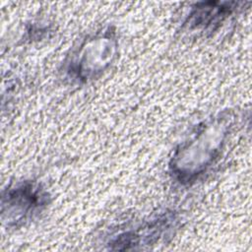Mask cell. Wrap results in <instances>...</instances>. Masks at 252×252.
I'll use <instances>...</instances> for the list:
<instances>
[{"mask_svg":"<svg viewBox=\"0 0 252 252\" xmlns=\"http://www.w3.org/2000/svg\"><path fill=\"white\" fill-rule=\"evenodd\" d=\"M231 120L220 113L198 124L175 150L169 162L173 179L183 185L198 180L219 158L227 139Z\"/></svg>","mask_w":252,"mask_h":252,"instance_id":"1","label":"cell"},{"mask_svg":"<svg viewBox=\"0 0 252 252\" xmlns=\"http://www.w3.org/2000/svg\"><path fill=\"white\" fill-rule=\"evenodd\" d=\"M118 37L112 27L87 36L65 62L66 75L74 82L88 83L100 76L116 59Z\"/></svg>","mask_w":252,"mask_h":252,"instance_id":"2","label":"cell"},{"mask_svg":"<svg viewBox=\"0 0 252 252\" xmlns=\"http://www.w3.org/2000/svg\"><path fill=\"white\" fill-rule=\"evenodd\" d=\"M47 204L48 194L38 182H17L2 192V222L7 227H19L40 213Z\"/></svg>","mask_w":252,"mask_h":252,"instance_id":"3","label":"cell"},{"mask_svg":"<svg viewBox=\"0 0 252 252\" xmlns=\"http://www.w3.org/2000/svg\"><path fill=\"white\" fill-rule=\"evenodd\" d=\"M235 2H200L192 7L184 26L190 31H214L235 11Z\"/></svg>","mask_w":252,"mask_h":252,"instance_id":"4","label":"cell"}]
</instances>
